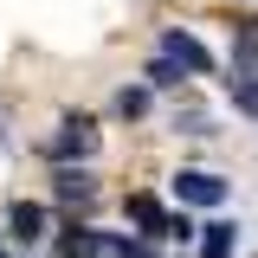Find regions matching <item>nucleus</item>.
<instances>
[{
	"instance_id": "1",
	"label": "nucleus",
	"mask_w": 258,
	"mask_h": 258,
	"mask_svg": "<svg viewBox=\"0 0 258 258\" xmlns=\"http://www.w3.org/2000/svg\"><path fill=\"white\" fill-rule=\"evenodd\" d=\"M91 155H97V123L91 116H64L58 136H52V161L71 168V161H91Z\"/></svg>"
},
{
	"instance_id": "2",
	"label": "nucleus",
	"mask_w": 258,
	"mask_h": 258,
	"mask_svg": "<svg viewBox=\"0 0 258 258\" xmlns=\"http://www.w3.org/2000/svg\"><path fill=\"white\" fill-rule=\"evenodd\" d=\"M174 200H181V207H220L226 181L207 174V168H181V174H174Z\"/></svg>"
},
{
	"instance_id": "3",
	"label": "nucleus",
	"mask_w": 258,
	"mask_h": 258,
	"mask_svg": "<svg viewBox=\"0 0 258 258\" xmlns=\"http://www.w3.org/2000/svg\"><path fill=\"white\" fill-rule=\"evenodd\" d=\"M161 58H168V64H181V71H213V52H207L194 32H181V26H168V32H161Z\"/></svg>"
},
{
	"instance_id": "4",
	"label": "nucleus",
	"mask_w": 258,
	"mask_h": 258,
	"mask_svg": "<svg viewBox=\"0 0 258 258\" xmlns=\"http://www.w3.org/2000/svg\"><path fill=\"white\" fill-rule=\"evenodd\" d=\"M7 232H13L20 245L45 239V207H32V200H13V207H7Z\"/></svg>"
},
{
	"instance_id": "5",
	"label": "nucleus",
	"mask_w": 258,
	"mask_h": 258,
	"mask_svg": "<svg viewBox=\"0 0 258 258\" xmlns=\"http://www.w3.org/2000/svg\"><path fill=\"white\" fill-rule=\"evenodd\" d=\"M129 220L142 226L149 239H168V213H161V200H155V194H129Z\"/></svg>"
},
{
	"instance_id": "6",
	"label": "nucleus",
	"mask_w": 258,
	"mask_h": 258,
	"mask_svg": "<svg viewBox=\"0 0 258 258\" xmlns=\"http://www.w3.org/2000/svg\"><path fill=\"white\" fill-rule=\"evenodd\" d=\"M232 252H239V226H226V220L200 226V258H232Z\"/></svg>"
},
{
	"instance_id": "7",
	"label": "nucleus",
	"mask_w": 258,
	"mask_h": 258,
	"mask_svg": "<svg viewBox=\"0 0 258 258\" xmlns=\"http://www.w3.org/2000/svg\"><path fill=\"white\" fill-rule=\"evenodd\" d=\"M52 194H58V200H78V207H84V200L97 194V181H91V168H58V174H52Z\"/></svg>"
},
{
	"instance_id": "8",
	"label": "nucleus",
	"mask_w": 258,
	"mask_h": 258,
	"mask_svg": "<svg viewBox=\"0 0 258 258\" xmlns=\"http://www.w3.org/2000/svg\"><path fill=\"white\" fill-rule=\"evenodd\" d=\"M64 258H103V232H97V226H71Z\"/></svg>"
},
{
	"instance_id": "9",
	"label": "nucleus",
	"mask_w": 258,
	"mask_h": 258,
	"mask_svg": "<svg viewBox=\"0 0 258 258\" xmlns=\"http://www.w3.org/2000/svg\"><path fill=\"white\" fill-rule=\"evenodd\" d=\"M226 91H232V110L258 116V78H226Z\"/></svg>"
},
{
	"instance_id": "10",
	"label": "nucleus",
	"mask_w": 258,
	"mask_h": 258,
	"mask_svg": "<svg viewBox=\"0 0 258 258\" xmlns=\"http://www.w3.org/2000/svg\"><path fill=\"white\" fill-rule=\"evenodd\" d=\"M103 258H161V252H149L142 239H116V232H103Z\"/></svg>"
},
{
	"instance_id": "11",
	"label": "nucleus",
	"mask_w": 258,
	"mask_h": 258,
	"mask_svg": "<svg viewBox=\"0 0 258 258\" xmlns=\"http://www.w3.org/2000/svg\"><path fill=\"white\" fill-rule=\"evenodd\" d=\"M149 84H155V91H174V84H181V64L155 58V64H149Z\"/></svg>"
},
{
	"instance_id": "12",
	"label": "nucleus",
	"mask_w": 258,
	"mask_h": 258,
	"mask_svg": "<svg viewBox=\"0 0 258 258\" xmlns=\"http://www.w3.org/2000/svg\"><path fill=\"white\" fill-rule=\"evenodd\" d=\"M142 110H149V91H142V84H129V91L116 97V116H142Z\"/></svg>"
}]
</instances>
